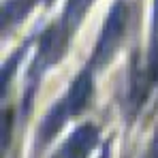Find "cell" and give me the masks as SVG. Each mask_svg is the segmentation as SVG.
Returning <instances> with one entry per match:
<instances>
[{
	"label": "cell",
	"instance_id": "cell-1",
	"mask_svg": "<svg viewBox=\"0 0 158 158\" xmlns=\"http://www.w3.org/2000/svg\"><path fill=\"white\" fill-rule=\"evenodd\" d=\"M90 92H92V77H90V71H83L77 77V81L73 83L71 92L64 96V101L58 103L49 111V115L45 118V122L41 126V137L43 139H49L52 135H56V131L64 124L66 118H71L73 113H77L79 109L88 103Z\"/></svg>",
	"mask_w": 158,
	"mask_h": 158
},
{
	"label": "cell",
	"instance_id": "cell-2",
	"mask_svg": "<svg viewBox=\"0 0 158 158\" xmlns=\"http://www.w3.org/2000/svg\"><path fill=\"white\" fill-rule=\"evenodd\" d=\"M124 22H126V9L124 4H115L109 19H107L105 28H103V34L98 39V45H96V52H94V62L96 64H105L109 60V56L113 53L122 32H124Z\"/></svg>",
	"mask_w": 158,
	"mask_h": 158
},
{
	"label": "cell",
	"instance_id": "cell-3",
	"mask_svg": "<svg viewBox=\"0 0 158 158\" xmlns=\"http://www.w3.org/2000/svg\"><path fill=\"white\" fill-rule=\"evenodd\" d=\"M154 11H156V26H158V0H156V9Z\"/></svg>",
	"mask_w": 158,
	"mask_h": 158
}]
</instances>
